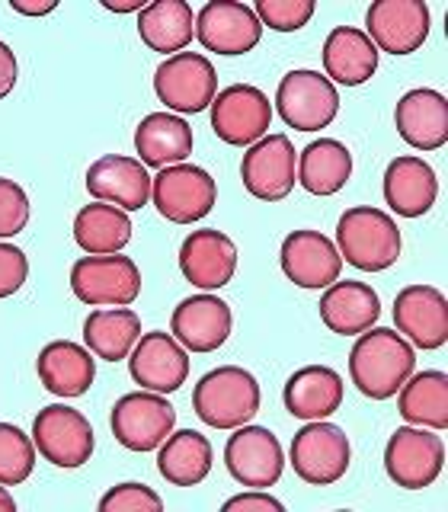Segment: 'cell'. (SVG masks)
Returning a JSON list of instances; mask_svg holds the SVG:
<instances>
[{"label": "cell", "mask_w": 448, "mask_h": 512, "mask_svg": "<svg viewBox=\"0 0 448 512\" xmlns=\"http://www.w3.org/2000/svg\"><path fill=\"white\" fill-rule=\"evenodd\" d=\"M416 368L413 346L388 327H368L349 349V375L359 394L372 400L394 397Z\"/></svg>", "instance_id": "cell-1"}, {"label": "cell", "mask_w": 448, "mask_h": 512, "mask_svg": "<svg viewBox=\"0 0 448 512\" xmlns=\"http://www.w3.org/2000/svg\"><path fill=\"white\" fill-rule=\"evenodd\" d=\"M400 231L391 215L372 205H352L336 221V250L362 272H384L400 256Z\"/></svg>", "instance_id": "cell-2"}, {"label": "cell", "mask_w": 448, "mask_h": 512, "mask_svg": "<svg viewBox=\"0 0 448 512\" xmlns=\"http://www.w3.org/2000/svg\"><path fill=\"white\" fill-rule=\"evenodd\" d=\"M196 416L212 429H237L260 410V384L240 365H221L205 372L192 391Z\"/></svg>", "instance_id": "cell-3"}, {"label": "cell", "mask_w": 448, "mask_h": 512, "mask_svg": "<svg viewBox=\"0 0 448 512\" xmlns=\"http://www.w3.org/2000/svg\"><path fill=\"white\" fill-rule=\"evenodd\" d=\"M71 292L90 308H128L141 292V269L132 256H80L71 266Z\"/></svg>", "instance_id": "cell-4"}, {"label": "cell", "mask_w": 448, "mask_h": 512, "mask_svg": "<svg viewBox=\"0 0 448 512\" xmlns=\"http://www.w3.org/2000/svg\"><path fill=\"white\" fill-rule=\"evenodd\" d=\"M109 426H112V436L122 448L128 452H154L160 448L173 426H176V410L164 394H154V391H135V394H125L112 404L109 413Z\"/></svg>", "instance_id": "cell-5"}, {"label": "cell", "mask_w": 448, "mask_h": 512, "mask_svg": "<svg viewBox=\"0 0 448 512\" xmlns=\"http://www.w3.org/2000/svg\"><path fill=\"white\" fill-rule=\"evenodd\" d=\"M295 474L311 487H330L336 484L352 461V445L340 426L327 420H311L301 426L292 439V452H288Z\"/></svg>", "instance_id": "cell-6"}, {"label": "cell", "mask_w": 448, "mask_h": 512, "mask_svg": "<svg viewBox=\"0 0 448 512\" xmlns=\"http://www.w3.org/2000/svg\"><path fill=\"white\" fill-rule=\"evenodd\" d=\"M154 208L173 224H196L215 208L218 183L205 167L173 164L151 180Z\"/></svg>", "instance_id": "cell-7"}, {"label": "cell", "mask_w": 448, "mask_h": 512, "mask_svg": "<svg viewBox=\"0 0 448 512\" xmlns=\"http://www.w3.org/2000/svg\"><path fill=\"white\" fill-rule=\"evenodd\" d=\"M154 93L176 116H192V112H205L218 96V74L215 64L199 52H180L170 55L154 71Z\"/></svg>", "instance_id": "cell-8"}, {"label": "cell", "mask_w": 448, "mask_h": 512, "mask_svg": "<svg viewBox=\"0 0 448 512\" xmlns=\"http://www.w3.org/2000/svg\"><path fill=\"white\" fill-rule=\"evenodd\" d=\"M445 468V442L436 429H413L410 423L391 432L384 445V471L404 490H423L439 480Z\"/></svg>", "instance_id": "cell-9"}, {"label": "cell", "mask_w": 448, "mask_h": 512, "mask_svg": "<svg viewBox=\"0 0 448 512\" xmlns=\"http://www.w3.org/2000/svg\"><path fill=\"white\" fill-rule=\"evenodd\" d=\"M32 445L55 468H84L93 455V426L80 410L52 404L32 420Z\"/></svg>", "instance_id": "cell-10"}, {"label": "cell", "mask_w": 448, "mask_h": 512, "mask_svg": "<svg viewBox=\"0 0 448 512\" xmlns=\"http://www.w3.org/2000/svg\"><path fill=\"white\" fill-rule=\"evenodd\" d=\"M276 112L288 128L298 132H320L340 112V93L317 71H288L276 93Z\"/></svg>", "instance_id": "cell-11"}, {"label": "cell", "mask_w": 448, "mask_h": 512, "mask_svg": "<svg viewBox=\"0 0 448 512\" xmlns=\"http://www.w3.org/2000/svg\"><path fill=\"white\" fill-rule=\"evenodd\" d=\"M224 468H228V474L240 487H276L285 471L282 442L266 426H237V432L224 445Z\"/></svg>", "instance_id": "cell-12"}, {"label": "cell", "mask_w": 448, "mask_h": 512, "mask_svg": "<svg viewBox=\"0 0 448 512\" xmlns=\"http://www.w3.org/2000/svg\"><path fill=\"white\" fill-rule=\"evenodd\" d=\"M240 180L253 199L282 202L298 183V154L285 135H263L240 160Z\"/></svg>", "instance_id": "cell-13"}, {"label": "cell", "mask_w": 448, "mask_h": 512, "mask_svg": "<svg viewBox=\"0 0 448 512\" xmlns=\"http://www.w3.org/2000/svg\"><path fill=\"white\" fill-rule=\"evenodd\" d=\"M272 122V103L253 84H231L212 100V128L231 148H250Z\"/></svg>", "instance_id": "cell-14"}, {"label": "cell", "mask_w": 448, "mask_h": 512, "mask_svg": "<svg viewBox=\"0 0 448 512\" xmlns=\"http://www.w3.org/2000/svg\"><path fill=\"white\" fill-rule=\"evenodd\" d=\"M365 36L388 55H413L429 39L432 13L423 0H375L365 13Z\"/></svg>", "instance_id": "cell-15"}, {"label": "cell", "mask_w": 448, "mask_h": 512, "mask_svg": "<svg viewBox=\"0 0 448 512\" xmlns=\"http://www.w3.org/2000/svg\"><path fill=\"white\" fill-rule=\"evenodd\" d=\"M128 372L132 381L144 391L154 394H173L180 391L189 378V352L180 346L173 333H144L128 352Z\"/></svg>", "instance_id": "cell-16"}, {"label": "cell", "mask_w": 448, "mask_h": 512, "mask_svg": "<svg viewBox=\"0 0 448 512\" xmlns=\"http://www.w3.org/2000/svg\"><path fill=\"white\" fill-rule=\"evenodd\" d=\"M263 23L256 20L250 4L240 0H212L196 16V39L205 52L218 55H244L260 45Z\"/></svg>", "instance_id": "cell-17"}, {"label": "cell", "mask_w": 448, "mask_h": 512, "mask_svg": "<svg viewBox=\"0 0 448 512\" xmlns=\"http://www.w3.org/2000/svg\"><path fill=\"white\" fill-rule=\"evenodd\" d=\"M279 263L285 279L295 282L298 288H327L340 279L343 256L327 234L304 228L282 240Z\"/></svg>", "instance_id": "cell-18"}, {"label": "cell", "mask_w": 448, "mask_h": 512, "mask_svg": "<svg viewBox=\"0 0 448 512\" xmlns=\"http://www.w3.org/2000/svg\"><path fill=\"white\" fill-rule=\"evenodd\" d=\"M394 327L410 346L442 349L448 340V304L432 285H407L394 298Z\"/></svg>", "instance_id": "cell-19"}, {"label": "cell", "mask_w": 448, "mask_h": 512, "mask_svg": "<svg viewBox=\"0 0 448 512\" xmlns=\"http://www.w3.org/2000/svg\"><path fill=\"white\" fill-rule=\"evenodd\" d=\"M234 330V314L228 301L218 295H192L183 298L170 317V333L180 340L186 352H215L228 343Z\"/></svg>", "instance_id": "cell-20"}, {"label": "cell", "mask_w": 448, "mask_h": 512, "mask_svg": "<svg viewBox=\"0 0 448 512\" xmlns=\"http://www.w3.org/2000/svg\"><path fill=\"white\" fill-rule=\"evenodd\" d=\"M87 192L96 202H109L122 212H138L151 202V176L135 157L106 154L90 164Z\"/></svg>", "instance_id": "cell-21"}, {"label": "cell", "mask_w": 448, "mask_h": 512, "mask_svg": "<svg viewBox=\"0 0 448 512\" xmlns=\"http://www.w3.org/2000/svg\"><path fill=\"white\" fill-rule=\"evenodd\" d=\"M180 272L189 285L212 292L234 279L237 247L224 231H189L180 244Z\"/></svg>", "instance_id": "cell-22"}, {"label": "cell", "mask_w": 448, "mask_h": 512, "mask_svg": "<svg viewBox=\"0 0 448 512\" xmlns=\"http://www.w3.org/2000/svg\"><path fill=\"white\" fill-rule=\"evenodd\" d=\"M384 205L400 218H420L439 199V176L423 157H394L381 180Z\"/></svg>", "instance_id": "cell-23"}, {"label": "cell", "mask_w": 448, "mask_h": 512, "mask_svg": "<svg viewBox=\"0 0 448 512\" xmlns=\"http://www.w3.org/2000/svg\"><path fill=\"white\" fill-rule=\"evenodd\" d=\"M397 132L416 151H439L448 141V103L439 90L416 87L397 100Z\"/></svg>", "instance_id": "cell-24"}, {"label": "cell", "mask_w": 448, "mask_h": 512, "mask_svg": "<svg viewBox=\"0 0 448 512\" xmlns=\"http://www.w3.org/2000/svg\"><path fill=\"white\" fill-rule=\"evenodd\" d=\"M285 410L298 420H327L343 404V378L330 365H304L285 381Z\"/></svg>", "instance_id": "cell-25"}, {"label": "cell", "mask_w": 448, "mask_h": 512, "mask_svg": "<svg viewBox=\"0 0 448 512\" xmlns=\"http://www.w3.org/2000/svg\"><path fill=\"white\" fill-rule=\"evenodd\" d=\"M381 317V301L368 282H333L320 298V320L340 336H359L375 327Z\"/></svg>", "instance_id": "cell-26"}, {"label": "cell", "mask_w": 448, "mask_h": 512, "mask_svg": "<svg viewBox=\"0 0 448 512\" xmlns=\"http://www.w3.org/2000/svg\"><path fill=\"white\" fill-rule=\"evenodd\" d=\"M36 368L42 388L58 397H84L96 378L93 356L87 352V346L74 340H52L48 346H42Z\"/></svg>", "instance_id": "cell-27"}, {"label": "cell", "mask_w": 448, "mask_h": 512, "mask_svg": "<svg viewBox=\"0 0 448 512\" xmlns=\"http://www.w3.org/2000/svg\"><path fill=\"white\" fill-rule=\"evenodd\" d=\"M135 151L141 154V164L157 170L186 164L192 154V125L176 112H151L135 128Z\"/></svg>", "instance_id": "cell-28"}, {"label": "cell", "mask_w": 448, "mask_h": 512, "mask_svg": "<svg viewBox=\"0 0 448 512\" xmlns=\"http://www.w3.org/2000/svg\"><path fill=\"white\" fill-rule=\"evenodd\" d=\"M324 71L330 84L359 87L378 71V48L359 26H336L324 42Z\"/></svg>", "instance_id": "cell-29"}, {"label": "cell", "mask_w": 448, "mask_h": 512, "mask_svg": "<svg viewBox=\"0 0 448 512\" xmlns=\"http://www.w3.org/2000/svg\"><path fill=\"white\" fill-rule=\"evenodd\" d=\"M157 471L173 487H196L212 474V442L196 429H180L160 442Z\"/></svg>", "instance_id": "cell-30"}, {"label": "cell", "mask_w": 448, "mask_h": 512, "mask_svg": "<svg viewBox=\"0 0 448 512\" xmlns=\"http://www.w3.org/2000/svg\"><path fill=\"white\" fill-rule=\"evenodd\" d=\"M141 42L160 55H180L196 36V16L186 0H157L138 13Z\"/></svg>", "instance_id": "cell-31"}, {"label": "cell", "mask_w": 448, "mask_h": 512, "mask_svg": "<svg viewBox=\"0 0 448 512\" xmlns=\"http://www.w3.org/2000/svg\"><path fill=\"white\" fill-rule=\"evenodd\" d=\"M352 176V154L343 141L317 138L298 154V183L311 196H333Z\"/></svg>", "instance_id": "cell-32"}, {"label": "cell", "mask_w": 448, "mask_h": 512, "mask_svg": "<svg viewBox=\"0 0 448 512\" xmlns=\"http://www.w3.org/2000/svg\"><path fill=\"white\" fill-rule=\"evenodd\" d=\"M132 231L135 228L128 221V212L109 202H90L74 218V240L90 256L122 253L128 247V240H132Z\"/></svg>", "instance_id": "cell-33"}, {"label": "cell", "mask_w": 448, "mask_h": 512, "mask_svg": "<svg viewBox=\"0 0 448 512\" xmlns=\"http://www.w3.org/2000/svg\"><path fill=\"white\" fill-rule=\"evenodd\" d=\"M141 340V317L132 308L93 311L84 320V343L103 362H122Z\"/></svg>", "instance_id": "cell-34"}, {"label": "cell", "mask_w": 448, "mask_h": 512, "mask_svg": "<svg viewBox=\"0 0 448 512\" xmlns=\"http://www.w3.org/2000/svg\"><path fill=\"white\" fill-rule=\"evenodd\" d=\"M397 410L410 426H429L442 432L448 426V378L445 372H420L397 391Z\"/></svg>", "instance_id": "cell-35"}, {"label": "cell", "mask_w": 448, "mask_h": 512, "mask_svg": "<svg viewBox=\"0 0 448 512\" xmlns=\"http://www.w3.org/2000/svg\"><path fill=\"white\" fill-rule=\"evenodd\" d=\"M36 468V445L20 426L0 423V484L16 487Z\"/></svg>", "instance_id": "cell-36"}, {"label": "cell", "mask_w": 448, "mask_h": 512, "mask_svg": "<svg viewBox=\"0 0 448 512\" xmlns=\"http://www.w3.org/2000/svg\"><path fill=\"white\" fill-rule=\"evenodd\" d=\"M256 20L276 32H295L314 16V0H256Z\"/></svg>", "instance_id": "cell-37"}, {"label": "cell", "mask_w": 448, "mask_h": 512, "mask_svg": "<svg viewBox=\"0 0 448 512\" xmlns=\"http://www.w3.org/2000/svg\"><path fill=\"white\" fill-rule=\"evenodd\" d=\"M164 500L144 484H116L100 496V512H160Z\"/></svg>", "instance_id": "cell-38"}, {"label": "cell", "mask_w": 448, "mask_h": 512, "mask_svg": "<svg viewBox=\"0 0 448 512\" xmlns=\"http://www.w3.org/2000/svg\"><path fill=\"white\" fill-rule=\"evenodd\" d=\"M29 221V196L20 183L0 176V240L13 237L26 228Z\"/></svg>", "instance_id": "cell-39"}, {"label": "cell", "mask_w": 448, "mask_h": 512, "mask_svg": "<svg viewBox=\"0 0 448 512\" xmlns=\"http://www.w3.org/2000/svg\"><path fill=\"white\" fill-rule=\"evenodd\" d=\"M29 279V260L20 247L0 244V298L16 295Z\"/></svg>", "instance_id": "cell-40"}, {"label": "cell", "mask_w": 448, "mask_h": 512, "mask_svg": "<svg viewBox=\"0 0 448 512\" xmlns=\"http://www.w3.org/2000/svg\"><path fill=\"white\" fill-rule=\"evenodd\" d=\"M240 509H266V512H285L282 500H276V496H269L266 490H247V493H237V496H231V500L221 506V512H240Z\"/></svg>", "instance_id": "cell-41"}, {"label": "cell", "mask_w": 448, "mask_h": 512, "mask_svg": "<svg viewBox=\"0 0 448 512\" xmlns=\"http://www.w3.org/2000/svg\"><path fill=\"white\" fill-rule=\"evenodd\" d=\"M16 77H20V64H16V55L10 52L7 42H0V100L16 87Z\"/></svg>", "instance_id": "cell-42"}, {"label": "cell", "mask_w": 448, "mask_h": 512, "mask_svg": "<svg viewBox=\"0 0 448 512\" xmlns=\"http://www.w3.org/2000/svg\"><path fill=\"white\" fill-rule=\"evenodd\" d=\"M10 7L23 16H45L58 10V0H36V4H29V0H10Z\"/></svg>", "instance_id": "cell-43"}, {"label": "cell", "mask_w": 448, "mask_h": 512, "mask_svg": "<svg viewBox=\"0 0 448 512\" xmlns=\"http://www.w3.org/2000/svg\"><path fill=\"white\" fill-rule=\"evenodd\" d=\"M103 10H112V13H141L144 10V4L141 0H125V4H116V0H103Z\"/></svg>", "instance_id": "cell-44"}, {"label": "cell", "mask_w": 448, "mask_h": 512, "mask_svg": "<svg viewBox=\"0 0 448 512\" xmlns=\"http://www.w3.org/2000/svg\"><path fill=\"white\" fill-rule=\"evenodd\" d=\"M13 509H16V500L7 493V487L0 484V512H13Z\"/></svg>", "instance_id": "cell-45"}]
</instances>
